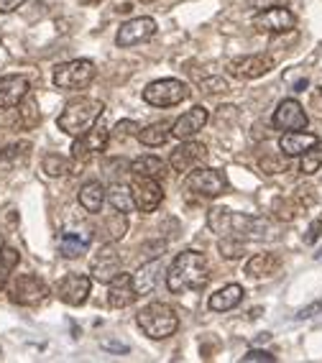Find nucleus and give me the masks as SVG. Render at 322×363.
<instances>
[{
	"label": "nucleus",
	"mask_w": 322,
	"mask_h": 363,
	"mask_svg": "<svg viewBox=\"0 0 322 363\" xmlns=\"http://www.w3.org/2000/svg\"><path fill=\"white\" fill-rule=\"evenodd\" d=\"M207 228L218 235H235L240 240H271L277 238V228L269 218L233 213L228 208H210L207 213Z\"/></svg>",
	"instance_id": "nucleus-1"
},
{
	"label": "nucleus",
	"mask_w": 322,
	"mask_h": 363,
	"mask_svg": "<svg viewBox=\"0 0 322 363\" xmlns=\"http://www.w3.org/2000/svg\"><path fill=\"white\" fill-rule=\"evenodd\" d=\"M207 281H210V264L200 251H182L167 272V289L172 294L202 292Z\"/></svg>",
	"instance_id": "nucleus-2"
},
{
	"label": "nucleus",
	"mask_w": 322,
	"mask_h": 363,
	"mask_svg": "<svg viewBox=\"0 0 322 363\" xmlns=\"http://www.w3.org/2000/svg\"><path fill=\"white\" fill-rule=\"evenodd\" d=\"M103 113H105V103H100L95 98H77L72 100V103H67L62 116L57 118V125L59 130H65L67 136H79L87 128H92L103 118Z\"/></svg>",
	"instance_id": "nucleus-3"
},
{
	"label": "nucleus",
	"mask_w": 322,
	"mask_h": 363,
	"mask_svg": "<svg viewBox=\"0 0 322 363\" xmlns=\"http://www.w3.org/2000/svg\"><path fill=\"white\" fill-rule=\"evenodd\" d=\"M135 323H138L143 335L151 340H164V337L174 335L179 328L177 312L164 302H148L146 307H141L135 315Z\"/></svg>",
	"instance_id": "nucleus-4"
},
{
	"label": "nucleus",
	"mask_w": 322,
	"mask_h": 363,
	"mask_svg": "<svg viewBox=\"0 0 322 363\" xmlns=\"http://www.w3.org/2000/svg\"><path fill=\"white\" fill-rule=\"evenodd\" d=\"M189 95H192L189 84L174 77L156 79V82L146 84V90H143V100L154 108H174L182 100H187Z\"/></svg>",
	"instance_id": "nucleus-5"
},
{
	"label": "nucleus",
	"mask_w": 322,
	"mask_h": 363,
	"mask_svg": "<svg viewBox=\"0 0 322 363\" xmlns=\"http://www.w3.org/2000/svg\"><path fill=\"white\" fill-rule=\"evenodd\" d=\"M97 69L90 59H72L54 69V84L59 90H84L95 79Z\"/></svg>",
	"instance_id": "nucleus-6"
},
{
	"label": "nucleus",
	"mask_w": 322,
	"mask_h": 363,
	"mask_svg": "<svg viewBox=\"0 0 322 363\" xmlns=\"http://www.w3.org/2000/svg\"><path fill=\"white\" fill-rule=\"evenodd\" d=\"M184 187L200 197H220V195H226L228 177L223 174L220 169L194 167L184 174Z\"/></svg>",
	"instance_id": "nucleus-7"
},
{
	"label": "nucleus",
	"mask_w": 322,
	"mask_h": 363,
	"mask_svg": "<svg viewBox=\"0 0 322 363\" xmlns=\"http://www.w3.org/2000/svg\"><path fill=\"white\" fill-rule=\"evenodd\" d=\"M110 143V128H105L97 121L92 128H87L84 133H79L77 141L72 143V159L77 164H87L90 159H95L97 154H103Z\"/></svg>",
	"instance_id": "nucleus-8"
},
{
	"label": "nucleus",
	"mask_w": 322,
	"mask_h": 363,
	"mask_svg": "<svg viewBox=\"0 0 322 363\" xmlns=\"http://www.w3.org/2000/svg\"><path fill=\"white\" fill-rule=\"evenodd\" d=\"M11 299H13L16 305H23V307H36L41 305L46 297H49V286L41 277L36 274H18L13 281H11Z\"/></svg>",
	"instance_id": "nucleus-9"
},
{
	"label": "nucleus",
	"mask_w": 322,
	"mask_h": 363,
	"mask_svg": "<svg viewBox=\"0 0 322 363\" xmlns=\"http://www.w3.org/2000/svg\"><path fill=\"white\" fill-rule=\"evenodd\" d=\"M131 195H133V205L141 210V213H154V210L161 205V200H164V189H161L159 179L133 174Z\"/></svg>",
	"instance_id": "nucleus-10"
},
{
	"label": "nucleus",
	"mask_w": 322,
	"mask_h": 363,
	"mask_svg": "<svg viewBox=\"0 0 322 363\" xmlns=\"http://www.w3.org/2000/svg\"><path fill=\"white\" fill-rule=\"evenodd\" d=\"M90 272H92V279L100 281V284H110V281L123 272V259H121V253L116 251V243L108 240V243L100 248V253H97L90 264Z\"/></svg>",
	"instance_id": "nucleus-11"
},
{
	"label": "nucleus",
	"mask_w": 322,
	"mask_h": 363,
	"mask_svg": "<svg viewBox=\"0 0 322 363\" xmlns=\"http://www.w3.org/2000/svg\"><path fill=\"white\" fill-rule=\"evenodd\" d=\"M253 26H256L258 31L287 33V31H294L296 16L292 13L289 8H284V6H269L266 11L256 13V18H253Z\"/></svg>",
	"instance_id": "nucleus-12"
},
{
	"label": "nucleus",
	"mask_w": 322,
	"mask_h": 363,
	"mask_svg": "<svg viewBox=\"0 0 322 363\" xmlns=\"http://www.w3.org/2000/svg\"><path fill=\"white\" fill-rule=\"evenodd\" d=\"M274 69V59L266 54H248V57L233 59L228 65V74L235 79H258Z\"/></svg>",
	"instance_id": "nucleus-13"
},
{
	"label": "nucleus",
	"mask_w": 322,
	"mask_h": 363,
	"mask_svg": "<svg viewBox=\"0 0 322 363\" xmlns=\"http://www.w3.org/2000/svg\"><path fill=\"white\" fill-rule=\"evenodd\" d=\"M154 33H156V21L148 18V16H138V18L126 21V23L118 28L116 44L121 46V49H128V46H135V44H143V41H148Z\"/></svg>",
	"instance_id": "nucleus-14"
},
{
	"label": "nucleus",
	"mask_w": 322,
	"mask_h": 363,
	"mask_svg": "<svg viewBox=\"0 0 322 363\" xmlns=\"http://www.w3.org/2000/svg\"><path fill=\"white\" fill-rule=\"evenodd\" d=\"M90 286H92L90 277L72 272L57 284V294H59V299H62L65 305L79 307V305H84V302H87V297H90Z\"/></svg>",
	"instance_id": "nucleus-15"
},
{
	"label": "nucleus",
	"mask_w": 322,
	"mask_h": 363,
	"mask_svg": "<svg viewBox=\"0 0 322 363\" xmlns=\"http://www.w3.org/2000/svg\"><path fill=\"white\" fill-rule=\"evenodd\" d=\"M271 123L277 130H304L309 123L307 113L304 108L296 100H282L277 105V111H274V118H271Z\"/></svg>",
	"instance_id": "nucleus-16"
},
{
	"label": "nucleus",
	"mask_w": 322,
	"mask_h": 363,
	"mask_svg": "<svg viewBox=\"0 0 322 363\" xmlns=\"http://www.w3.org/2000/svg\"><path fill=\"white\" fill-rule=\"evenodd\" d=\"M205 156H207L205 143L187 138V141H182L179 146L172 151V156H169V164H172V169H174V172H179V174L184 172V174H187L189 169H194L197 164L205 162Z\"/></svg>",
	"instance_id": "nucleus-17"
},
{
	"label": "nucleus",
	"mask_w": 322,
	"mask_h": 363,
	"mask_svg": "<svg viewBox=\"0 0 322 363\" xmlns=\"http://www.w3.org/2000/svg\"><path fill=\"white\" fill-rule=\"evenodd\" d=\"M207 121H210V113H207L205 105H194V108H189L187 113H182L174 123H172V136L179 138V141L194 138L207 125Z\"/></svg>",
	"instance_id": "nucleus-18"
},
{
	"label": "nucleus",
	"mask_w": 322,
	"mask_h": 363,
	"mask_svg": "<svg viewBox=\"0 0 322 363\" xmlns=\"http://www.w3.org/2000/svg\"><path fill=\"white\" fill-rule=\"evenodd\" d=\"M31 84L23 74H8V77L0 79V108L3 111H11L21 100L26 98Z\"/></svg>",
	"instance_id": "nucleus-19"
},
{
	"label": "nucleus",
	"mask_w": 322,
	"mask_h": 363,
	"mask_svg": "<svg viewBox=\"0 0 322 363\" xmlns=\"http://www.w3.org/2000/svg\"><path fill=\"white\" fill-rule=\"evenodd\" d=\"M161 274H164V261L159 256H154L151 261L138 266V272L133 274V286L135 292H138V297L154 292L156 286L161 284Z\"/></svg>",
	"instance_id": "nucleus-20"
},
{
	"label": "nucleus",
	"mask_w": 322,
	"mask_h": 363,
	"mask_svg": "<svg viewBox=\"0 0 322 363\" xmlns=\"http://www.w3.org/2000/svg\"><path fill=\"white\" fill-rule=\"evenodd\" d=\"M110 292H108V305L113 310H123V307H128L135 302L138 292H135L133 286V274H118L116 279L110 281Z\"/></svg>",
	"instance_id": "nucleus-21"
},
{
	"label": "nucleus",
	"mask_w": 322,
	"mask_h": 363,
	"mask_svg": "<svg viewBox=\"0 0 322 363\" xmlns=\"http://www.w3.org/2000/svg\"><path fill=\"white\" fill-rule=\"evenodd\" d=\"M320 138L315 133H304V130H287L282 138H279V151L284 156H302L307 149L317 146Z\"/></svg>",
	"instance_id": "nucleus-22"
},
{
	"label": "nucleus",
	"mask_w": 322,
	"mask_h": 363,
	"mask_svg": "<svg viewBox=\"0 0 322 363\" xmlns=\"http://www.w3.org/2000/svg\"><path fill=\"white\" fill-rule=\"evenodd\" d=\"M282 269V259L277 253H253L248 264H245V274L251 279H269Z\"/></svg>",
	"instance_id": "nucleus-23"
},
{
	"label": "nucleus",
	"mask_w": 322,
	"mask_h": 363,
	"mask_svg": "<svg viewBox=\"0 0 322 363\" xmlns=\"http://www.w3.org/2000/svg\"><path fill=\"white\" fill-rule=\"evenodd\" d=\"M31 156V143L28 141H16L8 143L6 149L0 151V174H8V172H16L18 167L28 162Z\"/></svg>",
	"instance_id": "nucleus-24"
},
{
	"label": "nucleus",
	"mask_w": 322,
	"mask_h": 363,
	"mask_svg": "<svg viewBox=\"0 0 322 363\" xmlns=\"http://www.w3.org/2000/svg\"><path fill=\"white\" fill-rule=\"evenodd\" d=\"M243 286L240 284H228L223 289H218L215 294H210L207 299V307L213 312H228V310H235L240 305V299H243Z\"/></svg>",
	"instance_id": "nucleus-25"
},
{
	"label": "nucleus",
	"mask_w": 322,
	"mask_h": 363,
	"mask_svg": "<svg viewBox=\"0 0 322 363\" xmlns=\"http://www.w3.org/2000/svg\"><path fill=\"white\" fill-rule=\"evenodd\" d=\"M105 184L103 182H84L82 187H79V205H82L84 213L97 215L103 213V205H105Z\"/></svg>",
	"instance_id": "nucleus-26"
},
{
	"label": "nucleus",
	"mask_w": 322,
	"mask_h": 363,
	"mask_svg": "<svg viewBox=\"0 0 322 363\" xmlns=\"http://www.w3.org/2000/svg\"><path fill=\"white\" fill-rule=\"evenodd\" d=\"M128 169L133 172V174L151 177V179H161V177L167 174V164L161 162L159 156H154V154H146V156H138V159H133Z\"/></svg>",
	"instance_id": "nucleus-27"
},
{
	"label": "nucleus",
	"mask_w": 322,
	"mask_h": 363,
	"mask_svg": "<svg viewBox=\"0 0 322 363\" xmlns=\"http://www.w3.org/2000/svg\"><path fill=\"white\" fill-rule=\"evenodd\" d=\"M135 138H138L143 146H151V149L164 146V143L172 138V123H167V121H161V123H151V125H146V128L138 130V136Z\"/></svg>",
	"instance_id": "nucleus-28"
},
{
	"label": "nucleus",
	"mask_w": 322,
	"mask_h": 363,
	"mask_svg": "<svg viewBox=\"0 0 322 363\" xmlns=\"http://www.w3.org/2000/svg\"><path fill=\"white\" fill-rule=\"evenodd\" d=\"M92 235L90 233H65L62 238H59V253L65 256V259H79L84 251H87V246H90Z\"/></svg>",
	"instance_id": "nucleus-29"
},
{
	"label": "nucleus",
	"mask_w": 322,
	"mask_h": 363,
	"mask_svg": "<svg viewBox=\"0 0 322 363\" xmlns=\"http://www.w3.org/2000/svg\"><path fill=\"white\" fill-rule=\"evenodd\" d=\"M105 200L113 205V210H118V213H131V210L135 208L133 205V195H131V184L126 187V184H110L108 192H105Z\"/></svg>",
	"instance_id": "nucleus-30"
},
{
	"label": "nucleus",
	"mask_w": 322,
	"mask_h": 363,
	"mask_svg": "<svg viewBox=\"0 0 322 363\" xmlns=\"http://www.w3.org/2000/svg\"><path fill=\"white\" fill-rule=\"evenodd\" d=\"M18 261H21V253L16 251V248L3 246V251H0V289L8 286V281H11V277H13Z\"/></svg>",
	"instance_id": "nucleus-31"
},
{
	"label": "nucleus",
	"mask_w": 322,
	"mask_h": 363,
	"mask_svg": "<svg viewBox=\"0 0 322 363\" xmlns=\"http://www.w3.org/2000/svg\"><path fill=\"white\" fill-rule=\"evenodd\" d=\"M103 233H105V240H110V243H116V240H121L123 235L128 233V218H126V213H118L110 215L108 220L103 223Z\"/></svg>",
	"instance_id": "nucleus-32"
},
{
	"label": "nucleus",
	"mask_w": 322,
	"mask_h": 363,
	"mask_svg": "<svg viewBox=\"0 0 322 363\" xmlns=\"http://www.w3.org/2000/svg\"><path fill=\"white\" fill-rule=\"evenodd\" d=\"M16 108H18V121H16L18 128H33V125H39L41 116H39V111H36V103H33L31 95H26Z\"/></svg>",
	"instance_id": "nucleus-33"
},
{
	"label": "nucleus",
	"mask_w": 322,
	"mask_h": 363,
	"mask_svg": "<svg viewBox=\"0 0 322 363\" xmlns=\"http://www.w3.org/2000/svg\"><path fill=\"white\" fill-rule=\"evenodd\" d=\"M41 169H44L46 177H52V179H57V177H67L72 172V164L67 162L65 156L59 154H46L44 162H41Z\"/></svg>",
	"instance_id": "nucleus-34"
},
{
	"label": "nucleus",
	"mask_w": 322,
	"mask_h": 363,
	"mask_svg": "<svg viewBox=\"0 0 322 363\" xmlns=\"http://www.w3.org/2000/svg\"><path fill=\"white\" fill-rule=\"evenodd\" d=\"M218 251L223 259L228 261H235V259H243V253H245V240L235 238V235H223L218 243Z\"/></svg>",
	"instance_id": "nucleus-35"
},
{
	"label": "nucleus",
	"mask_w": 322,
	"mask_h": 363,
	"mask_svg": "<svg viewBox=\"0 0 322 363\" xmlns=\"http://www.w3.org/2000/svg\"><path fill=\"white\" fill-rule=\"evenodd\" d=\"M322 169V149H320V143L317 146H312V149H307L302 154V159H299V172L307 177L317 174Z\"/></svg>",
	"instance_id": "nucleus-36"
},
{
	"label": "nucleus",
	"mask_w": 322,
	"mask_h": 363,
	"mask_svg": "<svg viewBox=\"0 0 322 363\" xmlns=\"http://www.w3.org/2000/svg\"><path fill=\"white\" fill-rule=\"evenodd\" d=\"M138 130H141V125L135 123V121H118L116 128L110 130V138H116V141H126V138L138 136Z\"/></svg>",
	"instance_id": "nucleus-37"
},
{
	"label": "nucleus",
	"mask_w": 322,
	"mask_h": 363,
	"mask_svg": "<svg viewBox=\"0 0 322 363\" xmlns=\"http://www.w3.org/2000/svg\"><path fill=\"white\" fill-rule=\"evenodd\" d=\"M274 213H277L279 220H294L296 213H299V205H296L294 200H282V197H279V200L274 202Z\"/></svg>",
	"instance_id": "nucleus-38"
},
{
	"label": "nucleus",
	"mask_w": 322,
	"mask_h": 363,
	"mask_svg": "<svg viewBox=\"0 0 322 363\" xmlns=\"http://www.w3.org/2000/svg\"><path fill=\"white\" fill-rule=\"evenodd\" d=\"M200 87L205 92H210V95H220V92H223V95H226L228 90H231V87H228V82L223 77H205L200 82Z\"/></svg>",
	"instance_id": "nucleus-39"
},
{
	"label": "nucleus",
	"mask_w": 322,
	"mask_h": 363,
	"mask_svg": "<svg viewBox=\"0 0 322 363\" xmlns=\"http://www.w3.org/2000/svg\"><path fill=\"white\" fill-rule=\"evenodd\" d=\"M274 363L277 361V356H271L269 350H261V348H253V350H248L243 356V363Z\"/></svg>",
	"instance_id": "nucleus-40"
},
{
	"label": "nucleus",
	"mask_w": 322,
	"mask_h": 363,
	"mask_svg": "<svg viewBox=\"0 0 322 363\" xmlns=\"http://www.w3.org/2000/svg\"><path fill=\"white\" fill-rule=\"evenodd\" d=\"M258 164L264 169V174H279V172H284V162L279 156H264Z\"/></svg>",
	"instance_id": "nucleus-41"
},
{
	"label": "nucleus",
	"mask_w": 322,
	"mask_h": 363,
	"mask_svg": "<svg viewBox=\"0 0 322 363\" xmlns=\"http://www.w3.org/2000/svg\"><path fill=\"white\" fill-rule=\"evenodd\" d=\"M317 312H322V299H317V302H312V305L302 307V310L296 312V320H309V318H315Z\"/></svg>",
	"instance_id": "nucleus-42"
},
{
	"label": "nucleus",
	"mask_w": 322,
	"mask_h": 363,
	"mask_svg": "<svg viewBox=\"0 0 322 363\" xmlns=\"http://www.w3.org/2000/svg\"><path fill=\"white\" fill-rule=\"evenodd\" d=\"M322 235V220H315L312 225H309V230H307V235H304V243L307 246H312V243H317V238Z\"/></svg>",
	"instance_id": "nucleus-43"
},
{
	"label": "nucleus",
	"mask_w": 322,
	"mask_h": 363,
	"mask_svg": "<svg viewBox=\"0 0 322 363\" xmlns=\"http://www.w3.org/2000/svg\"><path fill=\"white\" fill-rule=\"evenodd\" d=\"M26 0H0V13H13Z\"/></svg>",
	"instance_id": "nucleus-44"
},
{
	"label": "nucleus",
	"mask_w": 322,
	"mask_h": 363,
	"mask_svg": "<svg viewBox=\"0 0 322 363\" xmlns=\"http://www.w3.org/2000/svg\"><path fill=\"white\" fill-rule=\"evenodd\" d=\"M103 348H110V350H118V353H128V345H118V343H108L105 340Z\"/></svg>",
	"instance_id": "nucleus-45"
},
{
	"label": "nucleus",
	"mask_w": 322,
	"mask_h": 363,
	"mask_svg": "<svg viewBox=\"0 0 322 363\" xmlns=\"http://www.w3.org/2000/svg\"><path fill=\"white\" fill-rule=\"evenodd\" d=\"M0 251H3V238H0Z\"/></svg>",
	"instance_id": "nucleus-46"
}]
</instances>
